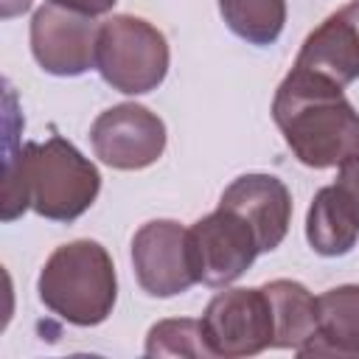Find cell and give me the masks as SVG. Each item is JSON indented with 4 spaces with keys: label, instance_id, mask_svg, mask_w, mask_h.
Wrapping results in <instances>:
<instances>
[{
    "label": "cell",
    "instance_id": "3",
    "mask_svg": "<svg viewBox=\"0 0 359 359\" xmlns=\"http://www.w3.org/2000/svg\"><path fill=\"white\" fill-rule=\"evenodd\" d=\"M39 300L70 325H98L112 314L118 278L109 252L90 238L62 244L36 280Z\"/></svg>",
    "mask_w": 359,
    "mask_h": 359
},
{
    "label": "cell",
    "instance_id": "19",
    "mask_svg": "<svg viewBox=\"0 0 359 359\" xmlns=\"http://www.w3.org/2000/svg\"><path fill=\"white\" fill-rule=\"evenodd\" d=\"M28 8H31V0H0V17L3 20H11Z\"/></svg>",
    "mask_w": 359,
    "mask_h": 359
},
{
    "label": "cell",
    "instance_id": "7",
    "mask_svg": "<svg viewBox=\"0 0 359 359\" xmlns=\"http://www.w3.org/2000/svg\"><path fill=\"white\" fill-rule=\"evenodd\" d=\"M132 266L140 289L151 297H174L199 283L188 230L171 219L146 222L132 238Z\"/></svg>",
    "mask_w": 359,
    "mask_h": 359
},
{
    "label": "cell",
    "instance_id": "16",
    "mask_svg": "<svg viewBox=\"0 0 359 359\" xmlns=\"http://www.w3.org/2000/svg\"><path fill=\"white\" fill-rule=\"evenodd\" d=\"M146 356H194L210 359V348L205 342L202 320H160L149 328Z\"/></svg>",
    "mask_w": 359,
    "mask_h": 359
},
{
    "label": "cell",
    "instance_id": "13",
    "mask_svg": "<svg viewBox=\"0 0 359 359\" xmlns=\"http://www.w3.org/2000/svg\"><path fill=\"white\" fill-rule=\"evenodd\" d=\"M306 238L311 250L325 258H337L353 250L359 238V222L334 185H325L314 194L306 213Z\"/></svg>",
    "mask_w": 359,
    "mask_h": 359
},
{
    "label": "cell",
    "instance_id": "10",
    "mask_svg": "<svg viewBox=\"0 0 359 359\" xmlns=\"http://www.w3.org/2000/svg\"><path fill=\"white\" fill-rule=\"evenodd\" d=\"M219 208L238 213L252 227L258 250L272 252L286 238L292 219V194L272 174H241L224 188Z\"/></svg>",
    "mask_w": 359,
    "mask_h": 359
},
{
    "label": "cell",
    "instance_id": "18",
    "mask_svg": "<svg viewBox=\"0 0 359 359\" xmlns=\"http://www.w3.org/2000/svg\"><path fill=\"white\" fill-rule=\"evenodd\" d=\"M50 3L79 11V14H87V17H98V14H107L118 0H50Z\"/></svg>",
    "mask_w": 359,
    "mask_h": 359
},
{
    "label": "cell",
    "instance_id": "12",
    "mask_svg": "<svg viewBox=\"0 0 359 359\" xmlns=\"http://www.w3.org/2000/svg\"><path fill=\"white\" fill-rule=\"evenodd\" d=\"M297 356L359 359V283H345L317 297V334Z\"/></svg>",
    "mask_w": 359,
    "mask_h": 359
},
{
    "label": "cell",
    "instance_id": "2",
    "mask_svg": "<svg viewBox=\"0 0 359 359\" xmlns=\"http://www.w3.org/2000/svg\"><path fill=\"white\" fill-rule=\"evenodd\" d=\"M98 168L62 135L45 143L28 140L6 157L3 171V222H14L34 208L50 222H76L98 196Z\"/></svg>",
    "mask_w": 359,
    "mask_h": 359
},
{
    "label": "cell",
    "instance_id": "4",
    "mask_svg": "<svg viewBox=\"0 0 359 359\" xmlns=\"http://www.w3.org/2000/svg\"><path fill=\"white\" fill-rule=\"evenodd\" d=\"M168 59L165 36L140 17L115 14L98 25L95 70L123 95L157 90L168 73Z\"/></svg>",
    "mask_w": 359,
    "mask_h": 359
},
{
    "label": "cell",
    "instance_id": "8",
    "mask_svg": "<svg viewBox=\"0 0 359 359\" xmlns=\"http://www.w3.org/2000/svg\"><path fill=\"white\" fill-rule=\"evenodd\" d=\"M95 157L118 171H137L163 157L165 123L140 104H115L90 126Z\"/></svg>",
    "mask_w": 359,
    "mask_h": 359
},
{
    "label": "cell",
    "instance_id": "11",
    "mask_svg": "<svg viewBox=\"0 0 359 359\" xmlns=\"http://www.w3.org/2000/svg\"><path fill=\"white\" fill-rule=\"evenodd\" d=\"M294 67L314 70L339 87L359 79V0L328 14L303 39Z\"/></svg>",
    "mask_w": 359,
    "mask_h": 359
},
{
    "label": "cell",
    "instance_id": "6",
    "mask_svg": "<svg viewBox=\"0 0 359 359\" xmlns=\"http://www.w3.org/2000/svg\"><path fill=\"white\" fill-rule=\"evenodd\" d=\"M188 241L199 283L213 289L238 280L261 252L252 227L227 208H216L188 227Z\"/></svg>",
    "mask_w": 359,
    "mask_h": 359
},
{
    "label": "cell",
    "instance_id": "17",
    "mask_svg": "<svg viewBox=\"0 0 359 359\" xmlns=\"http://www.w3.org/2000/svg\"><path fill=\"white\" fill-rule=\"evenodd\" d=\"M334 188L339 191V196L348 202V208L353 210V216H356V222H359V154L348 157V160L339 165V174H337Z\"/></svg>",
    "mask_w": 359,
    "mask_h": 359
},
{
    "label": "cell",
    "instance_id": "9",
    "mask_svg": "<svg viewBox=\"0 0 359 359\" xmlns=\"http://www.w3.org/2000/svg\"><path fill=\"white\" fill-rule=\"evenodd\" d=\"M95 39L98 25L87 14L53 3L34 11L31 53L50 76H81L95 67Z\"/></svg>",
    "mask_w": 359,
    "mask_h": 359
},
{
    "label": "cell",
    "instance_id": "14",
    "mask_svg": "<svg viewBox=\"0 0 359 359\" xmlns=\"http://www.w3.org/2000/svg\"><path fill=\"white\" fill-rule=\"evenodd\" d=\"M272 317H275V342L272 348H292L297 351L317 334V297L297 280H269L264 286Z\"/></svg>",
    "mask_w": 359,
    "mask_h": 359
},
{
    "label": "cell",
    "instance_id": "1",
    "mask_svg": "<svg viewBox=\"0 0 359 359\" xmlns=\"http://www.w3.org/2000/svg\"><path fill=\"white\" fill-rule=\"evenodd\" d=\"M272 121L309 168H334L359 154V112L337 81L314 70L292 65L275 90Z\"/></svg>",
    "mask_w": 359,
    "mask_h": 359
},
{
    "label": "cell",
    "instance_id": "5",
    "mask_svg": "<svg viewBox=\"0 0 359 359\" xmlns=\"http://www.w3.org/2000/svg\"><path fill=\"white\" fill-rule=\"evenodd\" d=\"M205 342L213 356H255L275 342L272 303L261 289H224L202 314Z\"/></svg>",
    "mask_w": 359,
    "mask_h": 359
},
{
    "label": "cell",
    "instance_id": "15",
    "mask_svg": "<svg viewBox=\"0 0 359 359\" xmlns=\"http://www.w3.org/2000/svg\"><path fill=\"white\" fill-rule=\"evenodd\" d=\"M219 14L238 39L266 48L286 25V0H219Z\"/></svg>",
    "mask_w": 359,
    "mask_h": 359
}]
</instances>
